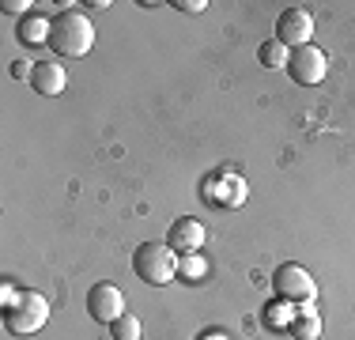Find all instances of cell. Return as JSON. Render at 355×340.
<instances>
[{"mask_svg": "<svg viewBox=\"0 0 355 340\" xmlns=\"http://www.w3.org/2000/svg\"><path fill=\"white\" fill-rule=\"evenodd\" d=\"M49 46L57 49L61 57H83L91 53V46H95V27H91V19L83 12H61L53 19V31H49Z\"/></svg>", "mask_w": 355, "mask_h": 340, "instance_id": "6da1fadb", "label": "cell"}, {"mask_svg": "<svg viewBox=\"0 0 355 340\" xmlns=\"http://www.w3.org/2000/svg\"><path fill=\"white\" fill-rule=\"evenodd\" d=\"M178 265H182V257H178L166 242H144L140 250L132 253V272H137L144 284H151V287L174 284Z\"/></svg>", "mask_w": 355, "mask_h": 340, "instance_id": "7a4b0ae2", "label": "cell"}, {"mask_svg": "<svg viewBox=\"0 0 355 340\" xmlns=\"http://www.w3.org/2000/svg\"><path fill=\"white\" fill-rule=\"evenodd\" d=\"M46 321H49V303L42 291H23V299L15 303L12 310H4V329L12 337H31V333H38Z\"/></svg>", "mask_w": 355, "mask_h": 340, "instance_id": "3957f363", "label": "cell"}, {"mask_svg": "<svg viewBox=\"0 0 355 340\" xmlns=\"http://www.w3.org/2000/svg\"><path fill=\"white\" fill-rule=\"evenodd\" d=\"M272 284H276V295L287 299V303H295V306L314 303V295H318L314 276H310L302 265H295V261H287V265H280L272 272Z\"/></svg>", "mask_w": 355, "mask_h": 340, "instance_id": "277c9868", "label": "cell"}, {"mask_svg": "<svg viewBox=\"0 0 355 340\" xmlns=\"http://www.w3.org/2000/svg\"><path fill=\"white\" fill-rule=\"evenodd\" d=\"M325 68H329V57H325V49H318V46H314V42H310V46L291 49L287 72H291V80H295V83H302V87H314V83L325 80Z\"/></svg>", "mask_w": 355, "mask_h": 340, "instance_id": "5b68a950", "label": "cell"}, {"mask_svg": "<svg viewBox=\"0 0 355 340\" xmlns=\"http://www.w3.org/2000/svg\"><path fill=\"white\" fill-rule=\"evenodd\" d=\"M314 38V15L306 8H284L280 19H276V42H284L287 49L310 46Z\"/></svg>", "mask_w": 355, "mask_h": 340, "instance_id": "8992f818", "label": "cell"}, {"mask_svg": "<svg viewBox=\"0 0 355 340\" xmlns=\"http://www.w3.org/2000/svg\"><path fill=\"white\" fill-rule=\"evenodd\" d=\"M87 314L103 325H114L125 314V291L117 284H95L87 291Z\"/></svg>", "mask_w": 355, "mask_h": 340, "instance_id": "52a82bcc", "label": "cell"}, {"mask_svg": "<svg viewBox=\"0 0 355 340\" xmlns=\"http://www.w3.org/2000/svg\"><path fill=\"white\" fill-rule=\"evenodd\" d=\"M166 246L178 253V257H185V253H200V246H205V223L193 216H182L171 223V231H166Z\"/></svg>", "mask_w": 355, "mask_h": 340, "instance_id": "ba28073f", "label": "cell"}, {"mask_svg": "<svg viewBox=\"0 0 355 340\" xmlns=\"http://www.w3.org/2000/svg\"><path fill=\"white\" fill-rule=\"evenodd\" d=\"M31 87H35L42 99H57L69 87V72H64L61 61H38L35 72H31Z\"/></svg>", "mask_w": 355, "mask_h": 340, "instance_id": "9c48e42d", "label": "cell"}, {"mask_svg": "<svg viewBox=\"0 0 355 340\" xmlns=\"http://www.w3.org/2000/svg\"><path fill=\"white\" fill-rule=\"evenodd\" d=\"M49 31H53V23H49L46 15L31 12V15H23V19H19V27H15V38L27 42V46H46V42H49Z\"/></svg>", "mask_w": 355, "mask_h": 340, "instance_id": "30bf717a", "label": "cell"}, {"mask_svg": "<svg viewBox=\"0 0 355 340\" xmlns=\"http://www.w3.org/2000/svg\"><path fill=\"white\" fill-rule=\"evenodd\" d=\"M295 340H318L321 337V314L314 310V306H299L295 310V321H291V329H287Z\"/></svg>", "mask_w": 355, "mask_h": 340, "instance_id": "8fae6325", "label": "cell"}, {"mask_svg": "<svg viewBox=\"0 0 355 340\" xmlns=\"http://www.w3.org/2000/svg\"><path fill=\"white\" fill-rule=\"evenodd\" d=\"M246 197H250L246 182H242L239 174H223V193H219V197H212V201L223 204V208H239V204H246Z\"/></svg>", "mask_w": 355, "mask_h": 340, "instance_id": "7c38bea8", "label": "cell"}, {"mask_svg": "<svg viewBox=\"0 0 355 340\" xmlns=\"http://www.w3.org/2000/svg\"><path fill=\"white\" fill-rule=\"evenodd\" d=\"M295 310H299V306L295 303H272V306H265V325L268 329H276V333H287V329H291V321H295Z\"/></svg>", "mask_w": 355, "mask_h": 340, "instance_id": "4fadbf2b", "label": "cell"}, {"mask_svg": "<svg viewBox=\"0 0 355 340\" xmlns=\"http://www.w3.org/2000/svg\"><path fill=\"white\" fill-rule=\"evenodd\" d=\"M257 61L265 68H287V61H291V49L284 46V42H265V46L257 49Z\"/></svg>", "mask_w": 355, "mask_h": 340, "instance_id": "5bb4252c", "label": "cell"}, {"mask_svg": "<svg viewBox=\"0 0 355 340\" xmlns=\"http://www.w3.org/2000/svg\"><path fill=\"white\" fill-rule=\"evenodd\" d=\"M140 333H144L140 318H137V314H129V310L110 325V337H114V340H140Z\"/></svg>", "mask_w": 355, "mask_h": 340, "instance_id": "9a60e30c", "label": "cell"}, {"mask_svg": "<svg viewBox=\"0 0 355 340\" xmlns=\"http://www.w3.org/2000/svg\"><path fill=\"white\" fill-rule=\"evenodd\" d=\"M178 276H182V280H189V284H197L200 276H208V261L200 257V253H185V257H182V265H178Z\"/></svg>", "mask_w": 355, "mask_h": 340, "instance_id": "2e32d148", "label": "cell"}, {"mask_svg": "<svg viewBox=\"0 0 355 340\" xmlns=\"http://www.w3.org/2000/svg\"><path fill=\"white\" fill-rule=\"evenodd\" d=\"M19 299H23V291L15 287V280H4V287H0V306H4V310H12Z\"/></svg>", "mask_w": 355, "mask_h": 340, "instance_id": "e0dca14e", "label": "cell"}, {"mask_svg": "<svg viewBox=\"0 0 355 340\" xmlns=\"http://www.w3.org/2000/svg\"><path fill=\"white\" fill-rule=\"evenodd\" d=\"M0 8H4V12H12V15H19V19H23V15H31L27 8H35V4H31V0H4Z\"/></svg>", "mask_w": 355, "mask_h": 340, "instance_id": "ac0fdd59", "label": "cell"}, {"mask_svg": "<svg viewBox=\"0 0 355 340\" xmlns=\"http://www.w3.org/2000/svg\"><path fill=\"white\" fill-rule=\"evenodd\" d=\"M174 8H182V12H189V15H200L208 8V0H174Z\"/></svg>", "mask_w": 355, "mask_h": 340, "instance_id": "d6986e66", "label": "cell"}, {"mask_svg": "<svg viewBox=\"0 0 355 340\" xmlns=\"http://www.w3.org/2000/svg\"><path fill=\"white\" fill-rule=\"evenodd\" d=\"M31 72H35V65H31V61H15V65H12V76H15V80H31Z\"/></svg>", "mask_w": 355, "mask_h": 340, "instance_id": "ffe728a7", "label": "cell"}, {"mask_svg": "<svg viewBox=\"0 0 355 340\" xmlns=\"http://www.w3.org/2000/svg\"><path fill=\"white\" fill-rule=\"evenodd\" d=\"M200 340H227V337H223V333H205Z\"/></svg>", "mask_w": 355, "mask_h": 340, "instance_id": "44dd1931", "label": "cell"}]
</instances>
